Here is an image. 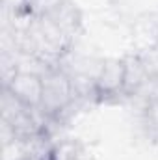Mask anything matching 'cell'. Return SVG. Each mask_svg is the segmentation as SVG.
Masks as SVG:
<instances>
[{
	"label": "cell",
	"mask_w": 158,
	"mask_h": 160,
	"mask_svg": "<svg viewBox=\"0 0 158 160\" xmlns=\"http://www.w3.org/2000/svg\"><path fill=\"white\" fill-rule=\"evenodd\" d=\"M43 77V101L41 110L48 116L62 112L75 97L73 80L62 71H47Z\"/></svg>",
	"instance_id": "obj_1"
},
{
	"label": "cell",
	"mask_w": 158,
	"mask_h": 160,
	"mask_svg": "<svg viewBox=\"0 0 158 160\" xmlns=\"http://www.w3.org/2000/svg\"><path fill=\"white\" fill-rule=\"evenodd\" d=\"M125 75H126L125 62H119V60L106 62L95 78V91L99 95H112L119 89H123L125 88Z\"/></svg>",
	"instance_id": "obj_3"
},
{
	"label": "cell",
	"mask_w": 158,
	"mask_h": 160,
	"mask_svg": "<svg viewBox=\"0 0 158 160\" xmlns=\"http://www.w3.org/2000/svg\"><path fill=\"white\" fill-rule=\"evenodd\" d=\"M6 88L26 108H30V110L41 108V101H43V77L41 75L19 71L13 75L11 82Z\"/></svg>",
	"instance_id": "obj_2"
}]
</instances>
